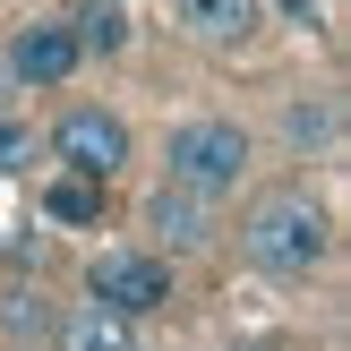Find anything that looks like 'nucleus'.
<instances>
[{"label":"nucleus","instance_id":"7ed1b4c3","mask_svg":"<svg viewBox=\"0 0 351 351\" xmlns=\"http://www.w3.org/2000/svg\"><path fill=\"white\" fill-rule=\"evenodd\" d=\"M86 291H95L103 317H154V308H171V266L146 249H103L95 266H86Z\"/></svg>","mask_w":351,"mask_h":351},{"label":"nucleus","instance_id":"f03ea898","mask_svg":"<svg viewBox=\"0 0 351 351\" xmlns=\"http://www.w3.org/2000/svg\"><path fill=\"white\" fill-rule=\"evenodd\" d=\"M163 180L223 206L240 180H249V129H240V120H180V129H171V171Z\"/></svg>","mask_w":351,"mask_h":351},{"label":"nucleus","instance_id":"9b49d317","mask_svg":"<svg viewBox=\"0 0 351 351\" xmlns=\"http://www.w3.org/2000/svg\"><path fill=\"white\" fill-rule=\"evenodd\" d=\"M283 137H291L300 154H308V146H335V103H326V95H317V103H291V112H283Z\"/></svg>","mask_w":351,"mask_h":351},{"label":"nucleus","instance_id":"0eeeda50","mask_svg":"<svg viewBox=\"0 0 351 351\" xmlns=\"http://www.w3.org/2000/svg\"><path fill=\"white\" fill-rule=\"evenodd\" d=\"M180 26L197 34V43L232 51V43H249V34H257V0H180Z\"/></svg>","mask_w":351,"mask_h":351},{"label":"nucleus","instance_id":"f257e3e1","mask_svg":"<svg viewBox=\"0 0 351 351\" xmlns=\"http://www.w3.org/2000/svg\"><path fill=\"white\" fill-rule=\"evenodd\" d=\"M240 249L257 274H317L335 249V215H326L308 189H274L249 223H240Z\"/></svg>","mask_w":351,"mask_h":351},{"label":"nucleus","instance_id":"f8f14e48","mask_svg":"<svg viewBox=\"0 0 351 351\" xmlns=\"http://www.w3.org/2000/svg\"><path fill=\"white\" fill-rule=\"evenodd\" d=\"M26 154H34V129H26V120H9V112H0V171H17Z\"/></svg>","mask_w":351,"mask_h":351},{"label":"nucleus","instance_id":"9d476101","mask_svg":"<svg viewBox=\"0 0 351 351\" xmlns=\"http://www.w3.org/2000/svg\"><path fill=\"white\" fill-rule=\"evenodd\" d=\"M60 351H137V335H129L120 317H103V308H86V317H69Z\"/></svg>","mask_w":351,"mask_h":351},{"label":"nucleus","instance_id":"423d86ee","mask_svg":"<svg viewBox=\"0 0 351 351\" xmlns=\"http://www.w3.org/2000/svg\"><path fill=\"white\" fill-rule=\"evenodd\" d=\"M146 223L171 240V249H197V240L215 232V197H197V189H171V180H154V197H146Z\"/></svg>","mask_w":351,"mask_h":351},{"label":"nucleus","instance_id":"ddd939ff","mask_svg":"<svg viewBox=\"0 0 351 351\" xmlns=\"http://www.w3.org/2000/svg\"><path fill=\"white\" fill-rule=\"evenodd\" d=\"M283 17H291V26H326V17H317V0H283Z\"/></svg>","mask_w":351,"mask_h":351},{"label":"nucleus","instance_id":"6e6552de","mask_svg":"<svg viewBox=\"0 0 351 351\" xmlns=\"http://www.w3.org/2000/svg\"><path fill=\"white\" fill-rule=\"evenodd\" d=\"M69 34H77V51H103V60H112V51H129V9H120V0H86V9L69 17Z\"/></svg>","mask_w":351,"mask_h":351},{"label":"nucleus","instance_id":"39448f33","mask_svg":"<svg viewBox=\"0 0 351 351\" xmlns=\"http://www.w3.org/2000/svg\"><path fill=\"white\" fill-rule=\"evenodd\" d=\"M86 51H77V34L60 26V17H34V26H17V43H9V86H60L69 69H77Z\"/></svg>","mask_w":351,"mask_h":351},{"label":"nucleus","instance_id":"20e7f679","mask_svg":"<svg viewBox=\"0 0 351 351\" xmlns=\"http://www.w3.org/2000/svg\"><path fill=\"white\" fill-rule=\"evenodd\" d=\"M51 154H60L69 180H112L120 163H129V129H120V112H103V103H77V112L51 129Z\"/></svg>","mask_w":351,"mask_h":351},{"label":"nucleus","instance_id":"1a4fd4ad","mask_svg":"<svg viewBox=\"0 0 351 351\" xmlns=\"http://www.w3.org/2000/svg\"><path fill=\"white\" fill-rule=\"evenodd\" d=\"M43 215H51V223H103V189L60 171V180H43Z\"/></svg>","mask_w":351,"mask_h":351}]
</instances>
